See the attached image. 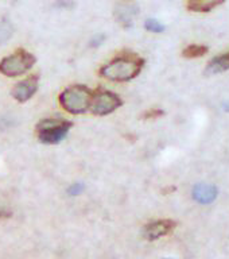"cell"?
Wrapping results in <instances>:
<instances>
[{"mask_svg":"<svg viewBox=\"0 0 229 259\" xmlns=\"http://www.w3.org/2000/svg\"><path fill=\"white\" fill-rule=\"evenodd\" d=\"M104 40V35H100V36H96L95 39L90 42V46H99V45H101V42Z\"/></svg>","mask_w":229,"mask_h":259,"instance_id":"obj_17","label":"cell"},{"mask_svg":"<svg viewBox=\"0 0 229 259\" xmlns=\"http://www.w3.org/2000/svg\"><path fill=\"white\" fill-rule=\"evenodd\" d=\"M72 127V121L62 119V117H44L36 123V137L40 143L57 145L68 135L69 130Z\"/></svg>","mask_w":229,"mask_h":259,"instance_id":"obj_3","label":"cell"},{"mask_svg":"<svg viewBox=\"0 0 229 259\" xmlns=\"http://www.w3.org/2000/svg\"><path fill=\"white\" fill-rule=\"evenodd\" d=\"M116 18L119 23H121L124 27L132 26V22L138 14V6L133 0H119L116 6Z\"/></svg>","mask_w":229,"mask_h":259,"instance_id":"obj_8","label":"cell"},{"mask_svg":"<svg viewBox=\"0 0 229 259\" xmlns=\"http://www.w3.org/2000/svg\"><path fill=\"white\" fill-rule=\"evenodd\" d=\"M93 92L85 85H72L58 97L60 105L72 115H81L90 109Z\"/></svg>","mask_w":229,"mask_h":259,"instance_id":"obj_2","label":"cell"},{"mask_svg":"<svg viewBox=\"0 0 229 259\" xmlns=\"http://www.w3.org/2000/svg\"><path fill=\"white\" fill-rule=\"evenodd\" d=\"M225 0H188V10L193 12H209Z\"/></svg>","mask_w":229,"mask_h":259,"instance_id":"obj_11","label":"cell"},{"mask_svg":"<svg viewBox=\"0 0 229 259\" xmlns=\"http://www.w3.org/2000/svg\"><path fill=\"white\" fill-rule=\"evenodd\" d=\"M208 46L205 45H198V44H192L189 46H186L184 50H182V56L185 57V58H190V60H193V58H200V57L205 56L206 53H208Z\"/></svg>","mask_w":229,"mask_h":259,"instance_id":"obj_12","label":"cell"},{"mask_svg":"<svg viewBox=\"0 0 229 259\" xmlns=\"http://www.w3.org/2000/svg\"><path fill=\"white\" fill-rule=\"evenodd\" d=\"M85 186L84 184H80V182H76V184H72V185L68 188V193L70 196H78L84 192Z\"/></svg>","mask_w":229,"mask_h":259,"instance_id":"obj_16","label":"cell"},{"mask_svg":"<svg viewBox=\"0 0 229 259\" xmlns=\"http://www.w3.org/2000/svg\"><path fill=\"white\" fill-rule=\"evenodd\" d=\"M218 189L214 185L210 184H197L194 185L192 190V197L196 202L201 204V205H208L217 198Z\"/></svg>","mask_w":229,"mask_h":259,"instance_id":"obj_9","label":"cell"},{"mask_svg":"<svg viewBox=\"0 0 229 259\" xmlns=\"http://www.w3.org/2000/svg\"><path fill=\"white\" fill-rule=\"evenodd\" d=\"M177 223L170 220V219H162V220H155L153 223H149L143 230V235L147 240H158L169 235L171 231L175 228Z\"/></svg>","mask_w":229,"mask_h":259,"instance_id":"obj_7","label":"cell"},{"mask_svg":"<svg viewBox=\"0 0 229 259\" xmlns=\"http://www.w3.org/2000/svg\"><path fill=\"white\" fill-rule=\"evenodd\" d=\"M163 111L161 108H150L149 111H146L143 113V119L146 120H150V119H158V117H161L163 115Z\"/></svg>","mask_w":229,"mask_h":259,"instance_id":"obj_15","label":"cell"},{"mask_svg":"<svg viewBox=\"0 0 229 259\" xmlns=\"http://www.w3.org/2000/svg\"><path fill=\"white\" fill-rule=\"evenodd\" d=\"M145 60L135 53H124L115 57L100 69V76L115 82H125L139 76Z\"/></svg>","mask_w":229,"mask_h":259,"instance_id":"obj_1","label":"cell"},{"mask_svg":"<svg viewBox=\"0 0 229 259\" xmlns=\"http://www.w3.org/2000/svg\"><path fill=\"white\" fill-rule=\"evenodd\" d=\"M38 87H39V77L30 76L27 78H24L23 81L18 82L11 91V95L16 101L26 103L35 95V92L38 91Z\"/></svg>","mask_w":229,"mask_h":259,"instance_id":"obj_6","label":"cell"},{"mask_svg":"<svg viewBox=\"0 0 229 259\" xmlns=\"http://www.w3.org/2000/svg\"><path fill=\"white\" fill-rule=\"evenodd\" d=\"M226 70H229V52L212 58L206 66V74H218Z\"/></svg>","mask_w":229,"mask_h":259,"instance_id":"obj_10","label":"cell"},{"mask_svg":"<svg viewBox=\"0 0 229 259\" xmlns=\"http://www.w3.org/2000/svg\"><path fill=\"white\" fill-rule=\"evenodd\" d=\"M145 27L147 31L154 32V34H161L165 31V26L157 19H147L145 22Z\"/></svg>","mask_w":229,"mask_h":259,"instance_id":"obj_14","label":"cell"},{"mask_svg":"<svg viewBox=\"0 0 229 259\" xmlns=\"http://www.w3.org/2000/svg\"><path fill=\"white\" fill-rule=\"evenodd\" d=\"M121 105H123V100L116 93L107 91V89H97L93 92L90 111L93 115L105 116V115L115 112Z\"/></svg>","mask_w":229,"mask_h":259,"instance_id":"obj_5","label":"cell"},{"mask_svg":"<svg viewBox=\"0 0 229 259\" xmlns=\"http://www.w3.org/2000/svg\"><path fill=\"white\" fill-rule=\"evenodd\" d=\"M36 58L27 50L19 49L0 61V73L6 77L22 76L34 66Z\"/></svg>","mask_w":229,"mask_h":259,"instance_id":"obj_4","label":"cell"},{"mask_svg":"<svg viewBox=\"0 0 229 259\" xmlns=\"http://www.w3.org/2000/svg\"><path fill=\"white\" fill-rule=\"evenodd\" d=\"M14 34V28L7 20H0V45L6 44Z\"/></svg>","mask_w":229,"mask_h":259,"instance_id":"obj_13","label":"cell"}]
</instances>
